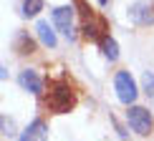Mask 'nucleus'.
Wrapping results in <instances>:
<instances>
[{
	"instance_id": "1",
	"label": "nucleus",
	"mask_w": 154,
	"mask_h": 141,
	"mask_svg": "<svg viewBox=\"0 0 154 141\" xmlns=\"http://www.w3.org/2000/svg\"><path fill=\"white\" fill-rule=\"evenodd\" d=\"M46 104L51 111H56V113H68V111H73V106H76V93H73V88L68 86L66 81H48V96H46Z\"/></svg>"
},
{
	"instance_id": "2",
	"label": "nucleus",
	"mask_w": 154,
	"mask_h": 141,
	"mask_svg": "<svg viewBox=\"0 0 154 141\" xmlns=\"http://www.w3.org/2000/svg\"><path fill=\"white\" fill-rule=\"evenodd\" d=\"M114 88H116V96L121 104H134V98H137V83H134V78L126 70H119L116 78H114Z\"/></svg>"
},
{
	"instance_id": "3",
	"label": "nucleus",
	"mask_w": 154,
	"mask_h": 141,
	"mask_svg": "<svg viewBox=\"0 0 154 141\" xmlns=\"http://www.w3.org/2000/svg\"><path fill=\"white\" fill-rule=\"evenodd\" d=\"M129 18L137 25H154V0H137L129 8Z\"/></svg>"
},
{
	"instance_id": "4",
	"label": "nucleus",
	"mask_w": 154,
	"mask_h": 141,
	"mask_svg": "<svg viewBox=\"0 0 154 141\" xmlns=\"http://www.w3.org/2000/svg\"><path fill=\"white\" fill-rule=\"evenodd\" d=\"M126 116H129V126L139 134V136L152 134V116H149V111H146V108H142V106H131Z\"/></svg>"
},
{
	"instance_id": "5",
	"label": "nucleus",
	"mask_w": 154,
	"mask_h": 141,
	"mask_svg": "<svg viewBox=\"0 0 154 141\" xmlns=\"http://www.w3.org/2000/svg\"><path fill=\"white\" fill-rule=\"evenodd\" d=\"M53 23L56 28L61 30V33L71 35V25H73V8H68V5H61V8L53 10Z\"/></svg>"
},
{
	"instance_id": "6",
	"label": "nucleus",
	"mask_w": 154,
	"mask_h": 141,
	"mask_svg": "<svg viewBox=\"0 0 154 141\" xmlns=\"http://www.w3.org/2000/svg\"><path fill=\"white\" fill-rule=\"evenodd\" d=\"M46 139H48V124L43 118H35L33 124L20 134V141H46Z\"/></svg>"
},
{
	"instance_id": "7",
	"label": "nucleus",
	"mask_w": 154,
	"mask_h": 141,
	"mask_svg": "<svg viewBox=\"0 0 154 141\" xmlns=\"http://www.w3.org/2000/svg\"><path fill=\"white\" fill-rule=\"evenodd\" d=\"M18 83H20V86L25 88V91H30V93H43V81L41 78H38V73H35V70H23V73L20 76H18Z\"/></svg>"
},
{
	"instance_id": "8",
	"label": "nucleus",
	"mask_w": 154,
	"mask_h": 141,
	"mask_svg": "<svg viewBox=\"0 0 154 141\" xmlns=\"http://www.w3.org/2000/svg\"><path fill=\"white\" fill-rule=\"evenodd\" d=\"M35 33H38V38H41V43H43V46L56 48V33L51 30V25H48L46 20H38V25H35Z\"/></svg>"
},
{
	"instance_id": "9",
	"label": "nucleus",
	"mask_w": 154,
	"mask_h": 141,
	"mask_svg": "<svg viewBox=\"0 0 154 141\" xmlns=\"http://www.w3.org/2000/svg\"><path fill=\"white\" fill-rule=\"evenodd\" d=\"M101 50H104V56L109 61H116L119 58V46H116V40H114V38H104V40H101Z\"/></svg>"
},
{
	"instance_id": "10",
	"label": "nucleus",
	"mask_w": 154,
	"mask_h": 141,
	"mask_svg": "<svg viewBox=\"0 0 154 141\" xmlns=\"http://www.w3.org/2000/svg\"><path fill=\"white\" fill-rule=\"evenodd\" d=\"M38 10H43V0H25V5H23V15H35Z\"/></svg>"
},
{
	"instance_id": "11",
	"label": "nucleus",
	"mask_w": 154,
	"mask_h": 141,
	"mask_svg": "<svg viewBox=\"0 0 154 141\" xmlns=\"http://www.w3.org/2000/svg\"><path fill=\"white\" fill-rule=\"evenodd\" d=\"M0 124H3V134H5V136H15V124H13V118L3 116V118H0Z\"/></svg>"
},
{
	"instance_id": "12",
	"label": "nucleus",
	"mask_w": 154,
	"mask_h": 141,
	"mask_svg": "<svg viewBox=\"0 0 154 141\" xmlns=\"http://www.w3.org/2000/svg\"><path fill=\"white\" fill-rule=\"evenodd\" d=\"M18 48H20V53H33V40H28L25 35L18 38Z\"/></svg>"
},
{
	"instance_id": "13",
	"label": "nucleus",
	"mask_w": 154,
	"mask_h": 141,
	"mask_svg": "<svg viewBox=\"0 0 154 141\" xmlns=\"http://www.w3.org/2000/svg\"><path fill=\"white\" fill-rule=\"evenodd\" d=\"M144 88L146 93H154V73H149V70L144 73Z\"/></svg>"
},
{
	"instance_id": "14",
	"label": "nucleus",
	"mask_w": 154,
	"mask_h": 141,
	"mask_svg": "<svg viewBox=\"0 0 154 141\" xmlns=\"http://www.w3.org/2000/svg\"><path fill=\"white\" fill-rule=\"evenodd\" d=\"M99 3H101V5H106V3H109V0H99Z\"/></svg>"
}]
</instances>
